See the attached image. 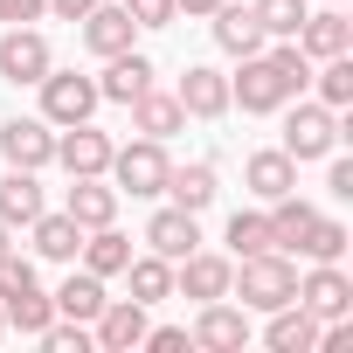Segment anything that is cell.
<instances>
[{
	"label": "cell",
	"mask_w": 353,
	"mask_h": 353,
	"mask_svg": "<svg viewBox=\"0 0 353 353\" xmlns=\"http://www.w3.org/2000/svg\"><path fill=\"white\" fill-rule=\"evenodd\" d=\"M132 35H139V21L125 14V0H97V8L83 14V49L90 56H125Z\"/></svg>",
	"instance_id": "12"
},
{
	"label": "cell",
	"mask_w": 353,
	"mask_h": 353,
	"mask_svg": "<svg viewBox=\"0 0 353 353\" xmlns=\"http://www.w3.org/2000/svg\"><path fill=\"white\" fill-rule=\"evenodd\" d=\"M291 298H298L319 325H325V319H353V277H346L339 263H312V270L298 277V291H291Z\"/></svg>",
	"instance_id": "6"
},
{
	"label": "cell",
	"mask_w": 353,
	"mask_h": 353,
	"mask_svg": "<svg viewBox=\"0 0 353 353\" xmlns=\"http://www.w3.org/2000/svg\"><path fill=\"white\" fill-rule=\"evenodd\" d=\"M215 42H222L236 63L263 49V28H256V14L243 8V0H222V8H215Z\"/></svg>",
	"instance_id": "23"
},
{
	"label": "cell",
	"mask_w": 353,
	"mask_h": 353,
	"mask_svg": "<svg viewBox=\"0 0 353 353\" xmlns=\"http://www.w3.org/2000/svg\"><path fill=\"white\" fill-rule=\"evenodd\" d=\"M312 83H319V104H325V111H346V104H353V49H346V56H325V63L312 70Z\"/></svg>",
	"instance_id": "31"
},
{
	"label": "cell",
	"mask_w": 353,
	"mask_h": 353,
	"mask_svg": "<svg viewBox=\"0 0 353 353\" xmlns=\"http://www.w3.org/2000/svg\"><path fill=\"white\" fill-rule=\"evenodd\" d=\"M111 152H118V145H111V139H104V132H97L90 118H83V125H63V132H56V159H63L70 173H104V166H111Z\"/></svg>",
	"instance_id": "15"
},
{
	"label": "cell",
	"mask_w": 353,
	"mask_h": 353,
	"mask_svg": "<svg viewBox=\"0 0 353 353\" xmlns=\"http://www.w3.org/2000/svg\"><path fill=\"white\" fill-rule=\"evenodd\" d=\"M28 229H35V256H49V263H77V250H83V229H77L70 215H35Z\"/></svg>",
	"instance_id": "28"
},
{
	"label": "cell",
	"mask_w": 353,
	"mask_h": 353,
	"mask_svg": "<svg viewBox=\"0 0 353 353\" xmlns=\"http://www.w3.org/2000/svg\"><path fill=\"white\" fill-rule=\"evenodd\" d=\"M0 332H8V312H0Z\"/></svg>",
	"instance_id": "43"
},
{
	"label": "cell",
	"mask_w": 353,
	"mask_h": 353,
	"mask_svg": "<svg viewBox=\"0 0 353 353\" xmlns=\"http://www.w3.org/2000/svg\"><path fill=\"white\" fill-rule=\"evenodd\" d=\"M263 346H270V353H312V346H319V319L291 298V305H277V312H270Z\"/></svg>",
	"instance_id": "19"
},
{
	"label": "cell",
	"mask_w": 353,
	"mask_h": 353,
	"mask_svg": "<svg viewBox=\"0 0 353 353\" xmlns=\"http://www.w3.org/2000/svg\"><path fill=\"white\" fill-rule=\"evenodd\" d=\"M222 0H173V14H188V21H201V14H215Z\"/></svg>",
	"instance_id": "41"
},
{
	"label": "cell",
	"mask_w": 353,
	"mask_h": 353,
	"mask_svg": "<svg viewBox=\"0 0 353 353\" xmlns=\"http://www.w3.org/2000/svg\"><path fill=\"white\" fill-rule=\"evenodd\" d=\"M35 215H42V181H35L28 166H8V173H0V222L28 229Z\"/></svg>",
	"instance_id": "20"
},
{
	"label": "cell",
	"mask_w": 353,
	"mask_h": 353,
	"mask_svg": "<svg viewBox=\"0 0 353 353\" xmlns=\"http://www.w3.org/2000/svg\"><path fill=\"white\" fill-rule=\"evenodd\" d=\"M63 215H70L77 229H104V222H118V188H104V173H70Z\"/></svg>",
	"instance_id": "11"
},
{
	"label": "cell",
	"mask_w": 353,
	"mask_h": 353,
	"mask_svg": "<svg viewBox=\"0 0 353 353\" xmlns=\"http://www.w3.org/2000/svg\"><path fill=\"white\" fill-rule=\"evenodd\" d=\"M0 312H8V332L42 339V325L56 319V298H49L42 284H21V291H8V298H0Z\"/></svg>",
	"instance_id": "24"
},
{
	"label": "cell",
	"mask_w": 353,
	"mask_h": 353,
	"mask_svg": "<svg viewBox=\"0 0 353 353\" xmlns=\"http://www.w3.org/2000/svg\"><path fill=\"white\" fill-rule=\"evenodd\" d=\"M145 250L166 256V263H181L188 250H201V222H194L188 208H159V215L145 222Z\"/></svg>",
	"instance_id": "16"
},
{
	"label": "cell",
	"mask_w": 353,
	"mask_h": 353,
	"mask_svg": "<svg viewBox=\"0 0 353 353\" xmlns=\"http://www.w3.org/2000/svg\"><path fill=\"white\" fill-rule=\"evenodd\" d=\"M111 181H118V194H132V201H152V194H166V173H173V159H166V139H132V145H118L111 152Z\"/></svg>",
	"instance_id": "2"
},
{
	"label": "cell",
	"mask_w": 353,
	"mask_h": 353,
	"mask_svg": "<svg viewBox=\"0 0 353 353\" xmlns=\"http://www.w3.org/2000/svg\"><path fill=\"white\" fill-rule=\"evenodd\" d=\"M332 8H346V0H332Z\"/></svg>",
	"instance_id": "44"
},
{
	"label": "cell",
	"mask_w": 353,
	"mask_h": 353,
	"mask_svg": "<svg viewBox=\"0 0 353 353\" xmlns=\"http://www.w3.org/2000/svg\"><path fill=\"white\" fill-rule=\"evenodd\" d=\"M256 250H277V243H270V222L236 208V215H229V256H256Z\"/></svg>",
	"instance_id": "34"
},
{
	"label": "cell",
	"mask_w": 353,
	"mask_h": 353,
	"mask_svg": "<svg viewBox=\"0 0 353 353\" xmlns=\"http://www.w3.org/2000/svg\"><path fill=\"white\" fill-rule=\"evenodd\" d=\"M49 14V0H0V21L8 28H21V21H42Z\"/></svg>",
	"instance_id": "38"
},
{
	"label": "cell",
	"mask_w": 353,
	"mask_h": 353,
	"mask_svg": "<svg viewBox=\"0 0 353 353\" xmlns=\"http://www.w3.org/2000/svg\"><path fill=\"white\" fill-rule=\"evenodd\" d=\"M346 222H332V215H312V229L298 236V256H312V263H339L346 256Z\"/></svg>",
	"instance_id": "32"
},
{
	"label": "cell",
	"mask_w": 353,
	"mask_h": 353,
	"mask_svg": "<svg viewBox=\"0 0 353 353\" xmlns=\"http://www.w3.org/2000/svg\"><path fill=\"white\" fill-rule=\"evenodd\" d=\"M229 277H236V256H208V250H188L173 263V291L181 298H229Z\"/></svg>",
	"instance_id": "10"
},
{
	"label": "cell",
	"mask_w": 353,
	"mask_h": 353,
	"mask_svg": "<svg viewBox=\"0 0 353 353\" xmlns=\"http://www.w3.org/2000/svg\"><path fill=\"white\" fill-rule=\"evenodd\" d=\"M263 56L284 70V83H291V90H305V83H312V56H305L298 42H277V49H263Z\"/></svg>",
	"instance_id": "35"
},
{
	"label": "cell",
	"mask_w": 353,
	"mask_h": 353,
	"mask_svg": "<svg viewBox=\"0 0 353 353\" xmlns=\"http://www.w3.org/2000/svg\"><path fill=\"white\" fill-rule=\"evenodd\" d=\"M188 339H194V346H208V353H243V346H250V312H243V305H229V298H208Z\"/></svg>",
	"instance_id": "9"
},
{
	"label": "cell",
	"mask_w": 353,
	"mask_h": 353,
	"mask_svg": "<svg viewBox=\"0 0 353 353\" xmlns=\"http://www.w3.org/2000/svg\"><path fill=\"white\" fill-rule=\"evenodd\" d=\"M243 181H250V194H256V201H277V194H298V159H291L284 145H270V152H250V166H243Z\"/></svg>",
	"instance_id": "18"
},
{
	"label": "cell",
	"mask_w": 353,
	"mask_h": 353,
	"mask_svg": "<svg viewBox=\"0 0 353 353\" xmlns=\"http://www.w3.org/2000/svg\"><path fill=\"white\" fill-rule=\"evenodd\" d=\"M139 90H152V63H145L139 49H125V56H104V77H97V97H111V104H132Z\"/></svg>",
	"instance_id": "21"
},
{
	"label": "cell",
	"mask_w": 353,
	"mask_h": 353,
	"mask_svg": "<svg viewBox=\"0 0 353 353\" xmlns=\"http://www.w3.org/2000/svg\"><path fill=\"white\" fill-rule=\"evenodd\" d=\"M90 339H97L104 353H132V346L145 339V305H139V298H111V305L90 319Z\"/></svg>",
	"instance_id": "13"
},
{
	"label": "cell",
	"mask_w": 353,
	"mask_h": 353,
	"mask_svg": "<svg viewBox=\"0 0 353 353\" xmlns=\"http://www.w3.org/2000/svg\"><path fill=\"white\" fill-rule=\"evenodd\" d=\"M0 159L42 173V166L56 159V125H49V118H8V125H0Z\"/></svg>",
	"instance_id": "8"
},
{
	"label": "cell",
	"mask_w": 353,
	"mask_h": 353,
	"mask_svg": "<svg viewBox=\"0 0 353 353\" xmlns=\"http://www.w3.org/2000/svg\"><path fill=\"white\" fill-rule=\"evenodd\" d=\"M173 97H181L188 118H229V77L208 70V63H194V70L181 77V90H173Z\"/></svg>",
	"instance_id": "17"
},
{
	"label": "cell",
	"mask_w": 353,
	"mask_h": 353,
	"mask_svg": "<svg viewBox=\"0 0 353 353\" xmlns=\"http://www.w3.org/2000/svg\"><path fill=\"white\" fill-rule=\"evenodd\" d=\"M104 305H111L104 298V277H90V270H70L63 291H56V319H77V325H90Z\"/></svg>",
	"instance_id": "26"
},
{
	"label": "cell",
	"mask_w": 353,
	"mask_h": 353,
	"mask_svg": "<svg viewBox=\"0 0 353 353\" xmlns=\"http://www.w3.org/2000/svg\"><path fill=\"white\" fill-rule=\"evenodd\" d=\"M132 125H139L145 139H173V132L188 125V111H181L173 90H139V97H132Z\"/></svg>",
	"instance_id": "22"
},
{
	"label": "cell",
	"mask_w": 353,
	"mask_h": 353,
	"mask_svg": "<svg viewBox=\"0 0 353 353\" xmlns=\"http://www.w3.org/2000/svg\"><path fill=\"white\" fill-rule=\"evenodd\" d=\"M312 215H319L312 201H298V194H277V201H270V215H263V222H270V243H277V250H298V236L312 229Z\"/></svg>",
	"instance_id": "30"
},
{
	"label": "cell",
	"mask_w": 353,
	"mask_h": 353,
	"mask_svg": "<svg viewBox=\"0 0 353 353\" xmlns=\"http://www.w3.org/2000/svg\"><path fill=\"white\" fill-rule=\"evenodd\" d=\"M35 90H42V118H49V125H83V118L104 104V97H97V77H77V70H49Z\"/></svg>",
	"instance_id": "4"
},
{
	"label": "cell",
	"mask_w": 353,
	"mask_h": 353,
	"mask_svg": "<svg viewBox=\"0 0 353 353\" xmlns=\"http://www.w3.org/2000/svg\"><path fill=\"white\" fill-rule=\"evenodd\" d=\"M90 8H97V0H49V14H56V21H83Z\"/></svg>",
	"instance_id": "40"
},
{
	"label": "cell",
	"mask_w": 353,
	"mask_h": 353,
	"mask_svg": "<svg viewBox=\"0 0 353 353\" xmlns=\"http://www.w3.org/2000/svg\"><path fill=\"white\" fill-rule=\"evenodd\" d=\"M139 346H152V353H181V346H194V339H188V325H145Z\"/></svg>",
	"instance_id": "37"
},
{
	"label": "cell",
	"mask_w": 353,
	"mask_h": 353,
	"mask_svg": "<svg viewBox=\"0 0 353 353\" xmlns=\"http://www.w3.org/2000/svg\"><path fill=\"white\" fill-rule=\"evenodd\" d=\"M291 97H298V90L284 83V70H277L263 49H256V56H243V70L229 77V104H243V111H256V118H263V111H284Z\"/></svg>",
	"instance_id": "3"
},
{
	"label": "cell",
	"mask_w": 353,
	"mask_h": 353,
	"mask_svg": "<svg viewBox=\"0 0 353 353\" xmlns=\"http://www.w3.org/2000/svg\"><path fill=\"white\" fill-rule=\"evenodd\" d=\"M49 70H56V56H49V42H42L28 21L0 35V83H42Z\"/></svg>",
	"instance_id": "7"
},
{
	"label": "cell",
	"mask_w": 353,
	"mask_h": 353,
	"mask_svg": "<svg viewBox=\"0 0 353 353\" xmlns=\"http://www.w3.org/2000/svg\"><path fill=\"white\" fill-rule=\"evenodd\" d=\"M325 159H332V152H325ZM325 188H332L339 201L353 194V159H332V166H325Z\"/></svg>",
	"instance_id": "39"
},
{
	"label": "cell",
	"mask_w": 353,
	"mask_h": 353,
	"mask_svg": "<svg viewBox=\"0 0 353 353\" xmlns=\"http://www.w3.org/2000/svg\"><path fill=\"white\" fill-rule=\"evenodd\" d=\"M77 256H83V270H90V277H125L132 243H125V236L104 222V229H83V250H77Z\"/></svg>",
	"instance_id": "25"
},
{
	"label": "cell",
	"mask_w": 353,
	"mask_h": 353,
	"mask_svg": "<svg viewBox=\"0 0 353 353\" xmlns=\"http://www.w3.org/2000/svg\"><path fill=\"white\" fill-rule=\"evenodd\" d=\"M291 291H298V263H291V250L236 256L229 298H243V312H277V305H291Z\"/></svg>",
	"instance_id": "1"
},
{
	"label": "cell",
	"mask_w": 353,
	"mask_h": 353,
	"mask_svg": "<svg viewBox=\"0 0 353 353\" xmlns=\"http://www.w3.org/2000/svg\"><path fill=\"white\" fill-rule=\"evenodd\" d=\"M291 42H298L312 63H325V56H346V49H353V21H346V8H325V14H305Z\"/></svg>",
	"instance_id": "14"
},
{
	"label": "cell",
	"mask_w": 353,
	"mask_h": 353,
	"mask_svg": "<svg viewBox=\"0 0 353 353\" xmlns=\"http://www.w3.org/2000/svg\"><path fill=\"white\" fill-rule=\"evenodd\" d=\"M250 14H256L263 42H291V35H298V21H305L312 8H305V0H250Z\"/></svg>",
	"instance_id": "33"
},
{
	"label": "cell",
	"mask_w": 353,
	"mask_h": 353,
	"mask_svg": "<svg viewBox=\"0 0 353 353\" xmlns=\"http://www.w3.org/2000/svg\"><path fill=\"white\" fill-rule=\"evenodd\" d=\"M125 14L139 28H173V0H125Z\"/></svg>",
	"instance_id": "36"
},
{
	"label": "cell",
	"mask_w": 353,
	"mask_h": 353,
	"mask_svg": "<svg viewBox=\"0 0 353 353\" xmlns=\"http://www.w3.org/2000/svg\"><path fill=\"white\" fill-rule=\"evenodd\" d=\"M125 277H132V298H139L145 312H152L159 298H173V263H166V256H152V250H145V256H132V263H125Z\"/></svg>",
	"instance_id": "29"
},
{
	"label": "cell",
	"mask_w": 353,
	"mask_h": 353,
	"mask_svg": "<svg viewBox=\"0 0 353 353\" xmlns=\"http://www.w3.org/2000/svg\"><path fill=\"white\" fill-rule=\"evenodd\" d=\"M8 250H14V229H8V222H0V256H8Z\"/></svg>",
	"instance_id": "42"
},
{
	"label": "cell",
	"mask_w": 353,
	"mask_h": 353,
	"mask_svg": "<svg viewBox=\"0 0 353 353\" xmlns=\"http://www.w3.org/2000/svg\"><path fill=\"white\" fill-rule=\"evenodd\" d=\"M166 194H173V208L201 215V208L215 201V166H208V159H194V166H173V173H166Z\"/></svg>",
	"instance_id": "27"
},
{
	"label": "cell",
	"mask_w": 353,
	"mask_h": 353,
	"mask_svg": "<svg viewBox=\"0 0 353 353\" xmlns=\"http://www.w3.org/2000/svg\"><path fill=\"white\" fill-rule=\"evenodd\" d=\"M339 145V111L325 104H284V152L291 159H325Z\"/></svg>",
	"instance_id": "5"
}]
</instances>
